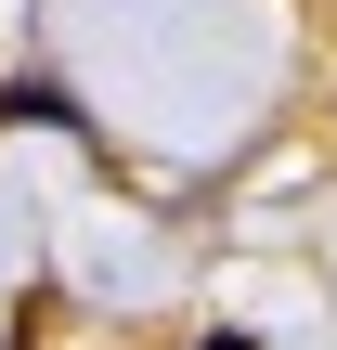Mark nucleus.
Here are the masks:
<instances>
[{
  "label": "nucleus",
  "mask_w": 337,
  "mask_h": 350,
  "mask_svg": "<svg viewBox=\"0 0 337 350\" xmlns=\"http://www.w3.org/2000/svg\"><path fill=\"white\" fill-rule=\"evenodd\" d=\"M195 350H260V338H234V325H221V338H195Z\"/></svg>",
  "instance_id": "nucleus-2"
},
{
  "label": "nucleus",
  "mask_w": 337,
  "mask_h": 350,
  "mask_svg": "<svg viewBox=\"0 0 337 350\" xmlns=\"http://www.w3.org/2000/svg\"><path fill=\"white\" fill-rule=\"evenodd\" d=\"M0 117H39V130H78V104H65V91H0Z\"/></svg>",
  "instance_id": "nucleus-1"
}]
</instances>
